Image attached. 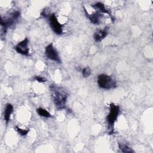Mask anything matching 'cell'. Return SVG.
I'll return each instance as SVG.
<instances>
[{
  "mask_svg": "<svg viewBox=\"0 0 153 153\" xmlns=\"http://www.w3.org/2000/svg\"><path fill=\"white\" fill-rule=\"evenodd\" d=\"M50 89L53 102L56 108L59 110L64 109L68 97L66 90L62 87L55 85H51Z\"/></svg>",
  "mask_w": 153,
  "mask_h": 153,
  "instance_id": "6da1fadb",
  "label": "cell"
},
{
  "mask_svg": "<svg viewBox=\"0 0 153 153\" xmlns=\"http://www.w3.org/2000/svg\"><path fill=\"white\" fill-rule=\"evenodd\" d=\"M120 113V107L118 105L111 103L109 105V112L106 117V120L109 126V130L111 133L113 131L114 123L117 119Z\"/></svg>",
  "mask_w": 153,
  "mask_h": 153,
  "instance_id": "7a4b0ae2",
  "label": "cell"
},
{
  "mask_svg": "<svg viewBox=\"0 0 153 153\" xmlns=\"http://www.w3.org/2000/svg\"><path fill=\"white\" fill-rule=\"evenodd\" d=\"M97 84L99 86L103 89L109 90L116 87V82L113 78L106 74H100L97 78Z\"/></svg>",
  "mask_w": 153,
  "mask_h": 153,
  "instance_id": "3957f363",
  "label": "cell"
},
{
  "mask_svg": "<svg viewBox=\"0 0 153 153\" xmlns=\"http://www.w3.org/2000/svg\"><path fill=\"white\" fill-rule=\"evenodd\" d=\"M20 16V12L19 11H16L13 12L11 16L7 18L1 17V25L2 27V34H5L7 32V28L14 24L15 21L17 20Z\"/></svg>",
  "mask_w": 153,
  "mask_h": 153,
  "instance_id": "277c9868",
  "label": "cell"
},
{
  "mask_svg": "<svg viewBox=\"0 0 153 153\" xmlns=\"http://www.w3.org/2000/svg\"><path fill=\"white\" fill-rule=\"evenodd\" d=\"M49 23L51 29L55 33H56L57 35H60L62 33V25L59 22L54 14H52L50 16Z\"/></svg>",
  "mask_w": 153,
  "mask_h": 153,
  "instance_id": "5b68a950",
  "label": "cell"
},
{
  "mask_svg": "<svg viewBox=\"0 0 153 153\" xmlns=\"http://www.w3.org/2000/svg\"><path fill=\"white\" fill-rule=\"evenodd\" d=\"M45 55L48 59L60 63L61 60L59 56V54L56 51V50L54 48L52 43L48 44L45 47Z\"/></svg>",
  "mask_w": 153,
  "mask_h": 153,
  "instance_id": "8992f818",
  "label": "cell"
},
{
  "mask_svg": "<svg viewBox=\"0 0 153 153\" xmlns=\"http://www.w3.org/2000/svg\"><path fill=\"white\" fill-rule=\"evenodd\" d=\"M29 40L27 38H25L22 41L19 42L15 47L16 51L22 55L28 56L29 55V48H28Z\"/></svg>",
  "mask_w": 153,
  "mask_h": 153,
  "instance_id": "52a82bcc",
  "label": "cell"
},
{
  "mask_svg": "<svg viewBox=\"0 0 153 153\" xmlns=\"http://www.w3.org/2000/svg\"><path fill=\"white\" fill-rule=\"evenodd\" d=\"M85 11V13L87 16V17L89 19V20H90V22L94 24V25H97L100 23V19L102 17V15L99 13H93L92 14H88L87 12V11Z\"/></svg>",
  "mask_w": 153,
  "mask_h": 153,
  "instance_id": "ba28073f",
  "label": "cell"
},
{
  "mask_svg": "<svg viewBox=\"0 0 153 153\" xmlns=\"http://www.w3.org/2000/svg\"><path fill=\"white\" fill-rule=\"evenodd\" d=\"M107 35H108V32L105 29L99 30L94 33V36H93L94 39L97 42H100L106 37Z\"/></svg>",
  "mask_w": 153,
  "mask_h": 153,
  "instance_id": "9c48e42d",
  "label": "cell"
},
{
  "mask_svg": "<svg viewBox=\"0 0 153 153\" xmlns=\"http://www.w3.org/2000/svg\"><path fill=\"white\" fill-rule=\"evenodd\" d=\"M13 111V106L10 103H7L4 111V120L7 124L10 120V116Z\"/></svg>",
  "mask_w": 153,
  "mask_h": 153,
  "instance_id": "30bf717a",
  "label": "cell"
},
{
  "mask_svg": "<svg viewBox=\"0 0 153 153\" xmlns=\"http://www.w3.org/2000/svg\"><path fill=\"white\" fill-rule=\"evenodd\" d=\"M36 112L41 117H45V118H50L51 117V115L49 112H48L46 109L42 108H39L36 109Z\"/></svg>",
  "mask_w": 153,
  "mask_h": 153,
  "instance_id": "8fae6325",
  "label": "cell"
},
{
  "mask_svg": "<svg viewBox=\"0 0 153 153\" xmlns=\"http://www.w3.org/2000/svg\"><path fill=\"white\" fill-rule=\"evenodd\" d=\"M92 7H93L95 8L98 9L100 12L103 13H108L109 14V11H108V10L106 9L105 5L101 3V2H97L96 4H95L94 5H92Z\"/></svg>",
  "mask_w": 153,
  "mask_h": 153,
  "instance_id": "7c38bea8",
  "label": "cell"
},
{
  "mask_svg": "<svg viewBox=\"0 0 153 153\" xmlns=\"http://www.w3.org/2000/svg\"><path fill=\"white\" fill-rule=\"evenodd\" d=\"M118 146L120 149L123 152H133V151L131 149V148H130L128 146H127L126 144L119 143Z\"/></svg>",
  "mask_w": 153,
  "mask_h": 153,
  "instance_id": "4fadbf2b",
  "label": "cell"
},
{
  "mask_svg": "<svg viewBox=\"0 0 153 153\" xmlns=\"http://www.w3.org/2000/svg\"><path fill=\"white\" fill-rule=\"evenodd\" d=\"M15 128L16 130V131L19 133V134H20L21 136H26L28 132L29 131V130H26V129H22L19 128L18 126H16Z\"/></svg>",
  "mask_w": 153,
  "mask_h": 153,
  "instance_id": "5bb4252c",
  "label": "cell"
},
{
  "mask_svg": "<svg viewBox=\"0 0 153 153\" xmlns=\"http://www.w3.org/2000/svg\"><path fill=\"white\" fill-rule=\"evenodd\" d=\"M82 76L84 77H85V78L88 77L91 74L90 68L89 67H87V68H84L82 71Z\"/></svg>",
  "mask_w": 153,
  "mask_h": 153,
  "instance_id": "9a60e30c",
  "label": "cell"
},
{
  "mask_svg": "<svg viewBox=\"0 0 153 153\" xmlns=\"http://www.w3.org/2000/svg\"><path fill=\"white\" fill-rule=\"evenodd\" d=\"M35 79L36 81H37L38 82H44L46 81L44 77L41 76H36L35 77Z\"/></svg>",
  "mask_w": 153,
  "mask_h": 153,
  "instance_id": "2e32d148",
  "label": "cell"
}]
</instances>
